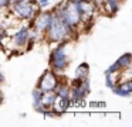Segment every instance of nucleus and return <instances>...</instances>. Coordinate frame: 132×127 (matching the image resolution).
Returning a JSON list of instances; mask_svg holds the SVG:
<instances>
[{"label": "nucleus", "instance_id": "8", "mask_svg": "<svg viewBox=\"0 0 132 127\" xmlns=\"http://www.w3.org/2000/svg\"><path fill=\"white\" fill-rule=\"evenodd\" d=\"M122 2L123 0H104L100 8L105 14H108V16H115V14L119 11Z\"/></svg>", "mask_w": 132, "mask_h": 127}, {"label": "nucleus", "instance_id": "7", "mask_svg": "<svg viewBox=\"0 0 132 127\" xmlns=\"http://www.w3.org/2000/svg\"><path fill=\"white\" fill-rule=\"evenodd\" d=\"M111 90L115 93V95L126 97V96H129L132 93V79H129V81H119V82H117V83L111 87Z\"/></svg>", "mask_w": 132, "mask_h": 127}, {"label": "nucleus", "instance_id": "13", "mask_svg": "<svg viewBox=\"0 0 132 127\" xmlns=\"http://www.w3.org/2000/svg\"><path fill=\"white\" fill-rule=\"evenodd\" d=\"M38 6H40V8H47L50 6V3H51V0H38Z\"/></svg>", "mask_w": 132, "mask_h": 127}, {"label": "nucleus", "instance_id": "14", "mask_svg": "<svg viewBox=\"0 0 132 127\" xmlns=\"http://www.w3.org/2000/svg\"><path fill=\"white\" fill-rule=\"evenodd\" d=\"M3 82H4V75L2 72V69H0V83H3Z\"/></svg>", "mask_w": 132, "mask_h": 127}, {"label": "nucleus", "instance_id": "2", "mask_svg": "<svg viewBox=\"0 0 132 127\" xmlns=\"http://www.w3.org/2000/svg\"><path fill=\"white\" fill-rule=\"evenodd\" d=\"M7 10L19 21H30L41 8L36 0H19V2H12Z\"/></svg>", "mask_w": 132, "mask_h": 127}, {"label": "nucleus", "instance_id": "10", "mask_svg": "<svg viewBox=\"0 0 132 127\" xmlns=\"http://www.w3.org/2000/svg\"><path fill=\"white\" fill-rule=\"evenodd\" d=\"M115 64L118 65L119 69H125V68H129L132 64V55L129 52H125L123 55H121L119 58L115 61Z\"/></svg>", "mask_w": 132, "mask_h": 127}, {"label": "nucleus", "instance_id": "11", "mask_svg": "<svg viewBox=\"0 0 132 127\" xmlns=\"http://www.w3.org/2000/svg\"><path fill=\"white\" fill-rule=\"evenodd\" d=\"M41 95H43V92H41L38 87H34V90H33L31 93V97H33V106H34V109L37 110L38 107H40V99H41Z\"/></svg>", "mask_w": 132, "mask_h": 127}, {"label": "nucleus", "instance_id": "4", "mask_svg": "<svg viewBox=\"0 0 132 127\" xmlns=\"http://www.w3.org/2000/svg\"><path fill=\"white\" fill-rule=\"evenodd\" d=\"M51 16H53L51 11H47V10H43V8H41V10L37 11L36 16L29 21V24L34 31H37L38 34L43 35V34L46 33L47 27H48L50 21H51Z\"/></svg>", "mask_w": 132, "mask_h": 127}, {"label": "nucleus", "instance_id": "16", "mask_svg": "<svg viewBox=\"0 0 132 127\" xmlns=\"http://www.w3.org/2000/svg\"><path fill=\"white\" fill-rule=\"evenodd\" d=\"M12 2H19V0H12Z\"/></svg>", "mask_w": 132, "mask_h": 127}, {"label": "nucleus", "instance_id": "3", "mask_svg": "<svg viewBox=\"0 0 132 127\" xmlns=\"http://www.w3.org/2000/svg\"><path fill=\"white\" fill-rule=\"evenodd\" d=\"M70 64L67 42H58L50 52V69L54 71L57 75H63Z\"/></svg>", "mask_w": 132, "mask_h": 127}, {"label": "nucleus", "instance_id": "9", "mask_svg": "<svg viewBox=\"0 0 132 127\" xmlns=\"http://www.w3.org/2000/svg\"><path fill=\"white\" fill-rule=\"evenodd\" d=\"M88 73H89V65L87 62H82L75 68L74 79H85L88 78Z\"/></svg>", "mask_w": 132, "mask_h": 127}, {"label": "nucleus", "instance_id": "17", "mask_svg": "<svg viewBox=\"0 0 132 127\" xmlns=\"http://www.w3.org/2000/svg\"><path fill=\"white\" fill-rule=\"evenodd\" d=\"M53 2H57V0H53Z\"/></svg>", "mask_w": 132, "mask_h": 127}, {"label": "nucleus", "instance_id": "1", "mask_svg": "<svg viewBox=\"0 0 132 127\" xmlns=\"http://www.w3.org/2000/svg\"><path fill=\"white\" fill-rule=\"evenodd\" d=\"M77 34H78L77 31L71 30V28H70L58 16L53 14L51 21H50L46 33L43 34V38H46V41H48V42L58 44V42H68V41H71V40L75 38Z\"/></svg>", "mask_w": 132, "mask_h": 127}, {"label": "nucleus", "instance_id": "5", "mask_svg": "<svg viewBox=\"0 0 132 127\" xmlns=\"http://www.w3.org/2000/svg\"><path fill=\"white\" fill-rule=\"evenodd\" d=\"M58 82H60V75H57L51 69H47L40 76L36 87H38L41 92H51V90H55V87L58 86Z\"/></svg>", "mask_w": 132, "mask_h": 127}, {"label": "nucleus", "instance_id": "15", "mask_svg": "<svg viewBox=\"0 0 132 127\" xmlns=\"http://www.w3.org/2000/svg\"><path fill=\"white\" fill-rule=\"evenodd\" d=\"M68 2H72V3H78L80 0H68Z\"/></svg>", "mask_w": 132, "mask_h": 127}, {"label": "nucleus", "instance_id": "12", "mask_svg": "<svg viewBox=\"0 0 132 127\" xmlns=\"http://www.w3.org/2000/svg\"><path fill=\"white\" fill-rule=\"evenodd\" d=\"M10 4H12V0H0V11L7 10Z\"/></svg>", "mask_w": 132, "mask_h": 127}, {"label": "nucleus", "instance_id": "6", "mask_svg": "<svg viewBox=\"0 0 132 127\" xmlns=\"http://www.w3.org/2000/svg\"><path fill=\"white\" fill-rule=\"evenodd\" d=\"M71 106V102L68 97H60V96H55L54 102L51 104V110L54 116H61L63 113L67 112V109Z\"/></svg>", "mask_w": 132, "mask_h": 127}]
</instances>
